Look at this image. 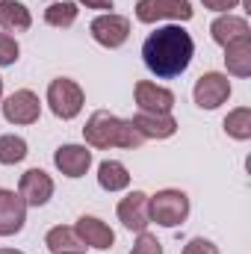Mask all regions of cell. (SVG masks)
<instances>
[{
	"instance_id": "cell-1",
	"label": "cell",
	"mask_w": 251,
	"mask_h": 254,
	"mask_svg": "<svg viewBox=\"0 0 251 254\" xmlns=\"http://www.w3.org/2000/svg\"><path fill=\"white\" fill-rule=\"evenodd\" d=\"M192 57H195V42H192V36L187 30L178 27V24L157 27L145 39V45H142V63L160 80L181 77L189 68Z\"/></svg>"
},
{
	"instance_id": "cell-2",
	"label": "cell",
	"mask_w": 251,
	"mask_h": 254,
	"mask_svg": "<svg viewBox=\"0 0 251 254\" xmlns=\"http://www.w3.org/2000/svg\"><path fill=\"white\" fill-rule=\"evenodd\" d=\"M83 136H86V145L89 148H98V151H107V148H142L145 136L136 130L133 119H116L113 113L107 110H98L89 116V122L83 127Z\"/></svg>"
},
{
	"instance_id": "cell-3",
	"label": "cell",
	"mask_w": 251,
	"mask_h": 254,
	"mask_svg": "<svg viewBox=\"0 0 251 254\" xmlns=\"http://www.w3.org/2000/svg\"><path fill=\"white\" fill-rule=\"evenodd\" d=\"M148 210H151V222L163 228H178L189 216V198L181 190H160L154 198H148Z\"/></svg>"
},
{
	"instance_id": "cell-4",
	"label": "cell",
	"mask_w": 251,
	"mask_h": 254,
	"mask_svg": "<svg viewBox=\"0 0 251 254\" xmlns=\"http://www.w3.org/2000/svg\"><path fill=\"white\" fill-rule=\"evenodd\" d=\"M83 89L74 83V80H68V77H60V80H54L51 86H48V107H51V113L57 116V119H63V122H71V119H77L80 116V110H83Z\"/></svg>"
},
{
	"instance_id": "cell-5",
	"label": "cell",
	"mask_w": 251,
	"mask_h": 254,
	"mask_svg": "<svg viewBox=\"0 0 251 254\" xmlns=\"http://www.w3.org/2000/svg\"><path fill=\"white\" fill-rule=\"evenodd\" d=\"M136 18H139L142 24L189 21V18H192V3H189V0H139V3H136Z\"/></svg>"
},
{
	"instance_id": "cell-6",
	"label": "cell",
	"mask_w": 251,
	"mask_h": 254,
	"mask_svg": "<svg viewBox=\"0 0 251 254\" xmlns=\"http://www.w3.org/2000/svg\"><path fill=\"white\" fill-rule=\"evenodd\" d=\"M192 95H195V104L201 110H216L231 98V80L225 74H219V71H207V74L198 77Z\"/></svg>"
},
{
	"instance_id": "cell-7",
	"label": "cell",
	"mask_w": 251,
	"mask_h": 254,
	"mask_svg": "<svg viewBox=\"0 0 251 254\" xmlns=\"http://www.w3.org/2000/svg\"><path fill=\"white\" fill-rule=\"evenodd\" d=\"M3 116L9 125H36L42 116V104L39 95L30 89H18L3 101Z\"/></svg>"
},
{
	"instance_id": "cell-8",
	"label": "cell",
	"mask_w": 251,
	"mask_h": 254,
	"mask_svg": "<svg viewBox=\"0 0 251 254\" xmlns=\"http://www.w3.org/2000/svg\"><path fill=\"white\" fill-rule=\"evenodd\" d=\"M89 30H92V39L98 45H104V48L113 51V48H122L127 39H130V18L107 12V15H98Z\"/></svg>"
},
{
	"instance_id": "cell-9",
	"label": "cell",
	"mask_w": 251,
	"mask_h": 254,
	"mask_svg": "<svg viewBox=\"0 0 251 254\" xmlns=\"http://www.w3.org/2000/svg\"><path fill=\"white\" fill-rule=\"evenodd\" d=\"M18 195L24 198L27 207H45L54 195V181L48 172L42 169H30L21 175V184H18Z\"/></svg>"
},
{
	"instance_id": "cell-10",
	"label": "cell",
	"mask_w": 251,
	"mask_h": 254,
	"mask_svg": "<svg viewBox=\"0 0 251 254\" xmlns=\"http://www.w3.org/2000/svg\"><path fill=\"white\" fill-rule=\"evenodd\" d=\"M119 222L125 225L127 231H148L151 225V210H148V195L145 192H130L127 198H122L119 204Z\"/></svg>"
},
{
	"instance_id": "cell-11",
	"label": "cell",
	"mask_w": 251,
	"mask_h": 254,
	"mask_svg": "<svg viewBox=\"0 0 251 254\" xmlns=\"http://www.w3.org/2000/svg\"><path fill=\"white\" fill-rule=\"evenodd\" d=\"M27 222V204L18 192L0 190V237H12Z\"/></svg>"
},
{
	"instance_id": "cell-12",
	"label": "cell",
	"mask_w": 251,
	"mask_h": 254,
	"mask_svg": "<svg viewBox=\"0 0 251 254\" xmlns=\"http://www.w3.org/2000/svg\"><path fill=\"white\" fill-rule=\"evenodd\" d=\"M54 166L65 178H83L92 166V151L86 145H63L54 151Z\"/></svg>"
},
{
	"instance_id": "cell-13",
	"label": "cell",
	"mask_w": 251,
	"mask_h": 254,
	"mask_svg": "<svg viewBox=\"0 0 251 254\" xmlns=\"http://www.w3.org/2000/svg\"><path fill=\"white\" fill-rule=\"evenodd\" d=\"M74 234H77L80 243L89 246V249H113V243H116L113 228L104 225V222L95 219V216H80L77 225H74Z\"/></svg>"
},
{
	"instance_id": "cell-14",
	"label": "cell",
	"mask_w": 251,
	"mask_h": 254,
	"mask_svg": "<svg viewBox=\"0 0 251 254\" xmlns=\"http://www.w3.org/2000/svg\"><path fill=\"white\" fill-rule=\"evenodd\" d=\"M136 104L142 113H172L175 107V95L166 89V86H157V83H136Z\"/></svg>"
},
{
	"instance_id": "cell-15",
	"label": "cell",
	"mask_w": 251,
	"mask_h": 254,
	"mask_svg": "<svg viewBox=\"0 0 251 254\" xmlns=\"http://www.w3.org/2000/svg\"><path fill=\"white\" fill-rule=\"evenodd\" d=\"M133 125L145 139H169L178 133V122L172 119V113H142L139 110Z\"/></svg>"
},
{
	"instance_id": "cell-16",
	"label": "cell",
	"mask_w": 251,
	"mask_h": 254,
	"mask_svg": "<svg viewBox=\"0 0 251 254\" xmlns=\"http://www.w3.org/2000/svg\"><path fill=\"white\" fill-rule=\"evenodd\" d=\"M210 33H213V42L216 45H231V42H237V39H246L251 36V27L246 18H237V15H219L216 21H213V27H210Z\"/></svg>"
},
{
	"instance_id": "cell-17",
	"label": "cell",
	"mask_w": 251,
	"mask_h": 254,
	"mask_svg": "<svg viewBox=\"0 0 251 254\" xmlns=\"http://www.w3.org/2000/svg\"><path fill=\"white\" fill-rule=\"evenodd\" d=\"M0 27L3 33H27L33 27V15L18 0H0Z\"/></svg>"
},
{
	"instance_id": "cell-18",
	"label": "cell",
	"mask_w": 251,
	"mask_h": 254,
	"mask_svg": "<svg viewBox=\"0 0 251 254\" xmlns=\"http://www.w3.org/2000/svg\"><path fill=\"white\" fill-rule=\"evenodd\" d=\"M225 65L234 77H251V36L225 45Z\"/></svg>"
},
{
	"instance_id": "cell-19",
	"label": "cell",
	"mask_w": 251,
	"mask_h": 254,
	"mask_svg": "<svg viewBox=\"0 0 251 254\" xmlns=\"http://www.w3.org/2000/svg\"><path fill=\"white\" fill-rule=\"evenodd\" d=\"M98 184H101V190H107V192H122L130 187V172L119 160H104L98 166Z\"/></svg>"
},
{
	"instance_id": "cell-20",
	"label": "cell",
	"mask_w": 251,
	"mask_h": 254,
	"mask_svg": "<svg viewBox=\"0 0 251 254\" xmlns=\"http://www.w3.org/2000/svg\"><path fill=\"white\" fill-rule=\"evenodd\" d=\"M45 246H48L54 254L83 252V243H80V237L74 234V228H65V225H57V228H51V231H48V237H45Z\"/></svg>"
},
{
	"instance_id": "cell-21",
	"label": "cell",
	"mask_w": 251,
	"mask_h": 254,
	"mask_svg": "<svg viewBox=\"0 0 251 254\" xmlns=\"http://www.w3.org/2000/svg\"><path fill=\"white\" fill-rule=\"evenodd\" d=\"M45 21L51 24V27H71L74 21H77V3H71V0H54L48 9H45Z\"/></svg>"
},
{
	"instance_id": "cell-22",
	"label": "cell",
	"mask_w": 251,
	"mask_h": 254,
	"mask_svg": "<svg viewBox=\"0 0 251 254\" xmlns=\"http://www.w3.org/2000/svg\"><path fill=\"white\" fill-rule=\"evenodd\" d=\"M225 133H228L231 139H237V142L251 139V110L249 107H240V110L228 113V119H225Z\"/></svg>"
},
{
	"instance_id": "cell-23",
	"label": "cell",
	"mask_w": 251,
	"mask_h": 254,
	"mask_svg": "<svg viewBox=\"0 0 251 254\" xmlns=\"http://www.w3.org/2000/svg\"><path fill=\"white\" fill-rule=\"evenodd\" d=\"M27 157V142L21 136H0V163L3 166H15Z\"/></svg>"
},
{
	"instance_id": "cell-24",
	"label": "cell",
	"mask_w": 251,
	"mask_h": 254,
	"mask_svg": "<svg viewBox=\"0 0 251 254\" xmlns=\"http://www.w3.org/2000/svg\"><path fill=\"white\" fill-rule=\"evenodd\" d=\"M18 54H21L18 42H15L9 33H0V68L15 65V63H18Z\"/></svg>"
},
{
	"instance_id": "cell-25",
	"label": "cell",
	"mask_w": 251,
	"mask_h": 254,
	"mask_svg": "<svg viewBox=\"0 0 251 254\" xmlns=\"http://www.w3.org/2000/svg\"><path fill=\"white\" fill-rule=\"evenodd\" d=\"M130 254H163V243H160V240H157L154 234L142 231V234H139V240L133 243Z\"/></svg>"
},
{
	"instance_id": "cell-26",
	"label": "cell",
	"mask_w": 251,
	"mask_h": 254,
	"mask_svg": "<svg viewBox=\"0 0 251 254\" xmlns=\"http://www.w3.org/2000/svg\"><path fill=\"white\" fill-rule=\"evenodd\" d=\"M184 254H219V249H216L210 240L195 237V240H189L187 246H184Z\"/></svg>"
},
{
	"instance_id": "cell-27",
	"label": "cell",
	"mask_w": 251,
	"mask_h": 254,
	"mask_svg": "<svg viewBox=\"0 0 251 254\" xmlns=\"http://www.w3.org/2000/svg\"><path fill=\"white\" fill-rule=\"evenodd\" d=\"M207 9H213V12H231L240 0H201Z\"/></svg>"
},
{
	"instance_id": "cell-28",
	"label": "cell",
	"mask_w": 251,
	"mask_h": 254,
	"mask_svg": "<svg viewBox=\"0 0 251 254\" xmlns=\"http://www.w3.org/2000/svg\"><path fill=\"white\" fill-rule=\"evenodd\" d=\"M86 9H113V0H77Z\"/></svg>"
},
{
	"instance_id": "cell-29",
	"label": "cell",
	"mask_w": 251,
	"mask_h": 254,
	"mask_svg": "<svg viewBox=\"0 0 251 254\" xmlns=\"http://www.w3.org/2000/svg\"><path fill=\"white\" fill-rule=\"evenodd\" d=\"M0 254H24V252H18V249H0Z\"/></svg>"
},
{
	"instance_id": "cell-30",
	"label": "cell",
	"mask_w": 251,
	"mask_h": 254,
	"mask_svg": "<svg viewBox=\"0 0 251 254\" xmlns=\"http://www.w3.org/2000/svg\"><path fill=\"white\" fill-rule=\"evenodd\" d=\"M0 95H3V77H0Z\"/></svg>"
},
{
	"instance_id": "cell-31",
	"label": "cell",
	"mask_w": 251,
	"mask_h": 254,
	"mask_svg": "<svg viewBox=\"0 0 251 254\" xmlns=\"http://www.w3.org/2000/svg\"><path fill=\"white\" fill-rule=\"evenodd\" d=\"M63 254H83V252H63Z\"/></svg>"
}]
</instances>
